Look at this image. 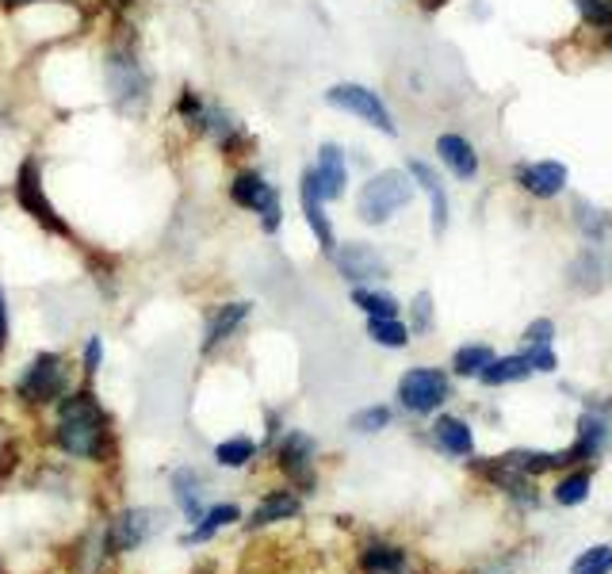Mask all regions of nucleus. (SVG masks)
Segmentation results:
<instances>
[{"label": "nucleus", "mask_w": 612, "mask_h": 574, "mask_svg": "<svg viewBox=\"0 0 612 574\" xmlns=\"http://www.w3.org/2000/svg\"><path fill=\"white\" fill-rule=\"evenodd\" d=\"M295 513H298V498H295V494H291V490H276V494H268V498L260 501L257 510H253L250 525L260 528V525H272V521L295 518Z\"/></svg>", "instance_id": "nucleus-25"}, {"label": "nucleus", "mask_w": 612, "mask_h": 574, "mask_svg": "<svg viewBox=\"0 0 612 574\" xmlns=\"http://www.w3.org/2000/svg\"><path fill=\"white\" fill-rule=\"evenodd\" d=\"M4 345H9V299L0 292V353H4Z\"/></svg>", "instance_id": "nucleus-41"}, {"label": "nucleus", "mask_w": 612, "mask_h": 574, "mask_svg": "<svg viewBox=\"0 0 612 574\" xmlns=\"http://www.w3.org/2000/svg\"><path fill=\"white\" fill-rule=\"evenodd\" d=\"M177 112H180V119H184L188 127L200 130V135H207L215 146L226 150V154H238V150L250 146V135L242 130V123H238L230 112H222L218 104H203L200 92H192V89L180 92Z\"/></svg>", "instance_id": "nucleus-3"}, {"label": "nucleus", "mask_w": 612, "mask_h": 574, "mask_svg": "<svg viewBox=\"0 0 612 574\" xmlns=\"http://www.w3.org/2000/svg\"><path fill=\"white\" fill-rule=\"evenodd\" d=\"M353 303L368 318H398V299L395 295L375 292V288H353Z\"/></svg>", "instance_id": "nucleus-28"}, {"label": "nucleus", "mask_w": 612, "mask_h": 574, "mask_svg": "<svg viewBox=\"0 0 612 574\" xmlns=\"http://www.w3.org/2000/svg\"><path fill=\"white\" fill-rule=\"evenodd\" d=\"M368 337L383 348H406L410 345V330L398 318H368Z\"/></svg>", "instance_id": "nucleus-29"}, {"label": "nucleus", "mask_w": 612, "mask_h": 574, "mask_svg": "<svg viewBox=\"0 0 612 574\" xmlns=\"http://www.w3.org/2000/svg\"><path fill=\"white\" fill-rule=\"evenodd\" d=\"M524 360H528L532 372H556V368H559L551 345H528V348H524Z\"/></svg>", "instance_id": "nucleus-37"}, {"label": "nucleus", "mask_w": 612, "mask_h": 574, "mask_svg": "<svg viewBox=\"0 0 612 574\" xmlns=\"http://www.w3.org/2000/svg\"><path fill=\"white\" fill-rule=\"evenodd\" d=\"M230 200H234L238 207L260 215V230H265V234H276V230H280V222H283L280 192H276V184H268L260 173H253V169L238 173L234 184H230Z\"/></svg>", "instance_id": "nucleus-7"}, {"label": "nucleus", "mask_w": 612, "mask_h": 574, "mask_svg": "<svg viewBox=\"0 0 612 574\" xmlns=\"http://www.w3.org/2000/svg\"><path fill=\"white\" fill-rule=\"evenodd\" d=\"M571 215H574V227H578V234L586 238L589 245H604L612 238V215H609V211H601V207H594L589 200H574Z\"/></svg>", "instance_id": "nucleus-19"}, {"label": "nucleus", "mask_w": 612, "mask_h": 574, "mask_svg": "<svg viewBox=\"0 0 612 574\" xmlns=\"http://www.w3.org/2000/svg\"><path fill=\"white\" fill-rule=\"evenodd\" d=\"M16 203L31 215L39 227H47L50 234H62V238H73L69 222L58 215V207L50 203L47 188H42V165L35 162V157H27L24 165H20L16 173Z\"/></svg>", "instance_id": "nucleus-6"}, {"label": "nucleus", "mask_w": 612, "mask_h": 574, "mask_svg": "<svg viewBox=\"0 0 612 574\" xmlns=\"http://www.w3.org/2000/svg\"><path fill=\"white\" fill-rule=\"evenodd\" d=\"M257 456V445H253L250 437H234V441H222V445L215 448V460L222 463V468H245V463Z\"/></svg>", "instance_id": "nucleus-31"}, {"label": "nucleus", "mask_w": 612, "mask_h": 574, "mask_svg": "<svg viewBox=\"0 0 612 574\" xmlns=\"http://www.w3.org/2000/svg\"><path fill=\"white\" fill-rule=\"evenodd\" d=\"M604 441H609V421H604L601 413H582L578 418V441L566 448V456H571V463L597 460V456L604 452Z\"/></svg>", "instance_id": "nucleus-18"}, {"label": "nucleus", "mask_w": 612, "mask_h": 574, "mask_svg": "<svg viewBox=\"0 0 612 574\" xmlns=\"http://www.w3.org/2000/svg\"><path fill=\"white\" fill-rule=\"evenodd\" d=\"M242 513H238V506H215V510L203 518V525L200 528H192V533L184 536V544H203V540H211V536L218 533V528H226L230 521H238Z\"/></svg>", "instance_id": "nucleus-30"}, {"label": "nucleus", "mask_w": 612, "mask_h": 574, "mask_svg": "<svg viewBox=\"0 0 612 574\" xmlns=\"http://www.w3.org/2000/svg\"><path fill=\"white\" fill-rule=\"evenodd\" d=\"M571 574H612V548L601 544V548H589L574 559Z\"/></svg>", "instance_id": "nucleus-34"}, {"label": "nucleus", "mask_w": 612, "mask_h": 574, "mask_svg": "<svg viewBox=\"0 0 612 574\" xmlns=\"http://www.w3.org/2000/svg\"><path fill=\"white\" fill-rule=\"evenodd\" d=\"M413 330L418 333L433 330V295L429 292H421L418 299H413Z\"/></svg>", "instance_id": "nucleus-38"}, {"label": "nucleus", "mask_w": 612, "mask_h": 574, "mask_svg": "<svg viewBox=\"0 0 612 574\" xmlns=\"http://www.w3.org/2000/svg\"><path fill=\"white\" fill-rule=\"evenodd\" d=\"M276 456H280V468L288 471L298 486H306V490L315 486V441L306 437V433L291 429Z\"/></svg>", "instance_id": "nucleus-13"}, {"label": "nucleus", "mask_w": 612, "mask_h": 574, "mask_svg": "<svg viewBox=\"0 0 612 574\" xmlns=\"http://www.w3.org/2000/svg\"><path fill=\"white\" fill-rule=\"evenodd\" d=\"M589 471H574V475H566L563 483L556 486V501L559 506H582V501L589 498Z\"/></svg>", "instance_id": "nucleus-33"}, {"label": "nucleus", "mask_w": 612, "mask_h": 574, "mask_svg": "<svg viewBox=\"0 0 612 574\" xmlns=\"http://www.w3.org/2000/svg\"><path fill=\"white\" fill-rule=\"evenodd\" d=\"M333 265H337V272L345 276L353 288H364V283L387 280V276H391L387 260L379 257V250H375V245H368V242L337 245V250H333Z\"/></svg>", "instance_id": "nucleus-10"}, {"label": "nucleus", "mask_w": 612, "mask_h": 574, "mask_svg": "<svg viewBox=\"0 0 612 574\" xmlns=\"http://www.w3.org/2000/svg\"><path fill=\"white\" fill-rule=\"evenodd\" d=\"M326 104L356 115V119H364L368 127L383 130L387 138L398 135V123H395V115H391V107L383 104V97H379L375 89H368V85H356V81L333 85V89L326 92Z\"/></svg>", "instance_id": "nucleus-5"}, {"label": "nucleus", "mask_w": 612, "mask_h": 574, "mask_svg": "<svg viewBox=\"0 0 612 574\" xmlns=\"http://www.w3.org/2000/svg\"><path fill=\"white\" fill-rule=\"evenodd\" d=\"M100 360H104V345H100V337H89V345H85V372L97 375Z\"/></svg>", "instance_id": "nucleus-40"}, {"label": "nucleus", "mask_w": 612, "mask_h": 574, "mask_svg": "<svg viewBox=\"0 0 612 574\" xmlns=\"http://www.w3.org/2000/svg\"><path fill=\"white\" fill-rule=\"evenodd\" d=\"M107 437V418L100 410L92 391H73L62 398V413H58L54 441L62 452L81 456V460H100Z\"/></svg>", "instance_id": "nucleus-1"}, {"label": "nucleus", "mask_w": 612, "mask_h": 574, "mask_svg": "<svg viewBox=\"0 0 612 574\" xmlns=\"http://www.w3.org/2000/svg\"><path fill=\"white\" fill-rule=\"evenodd\" d=\"M451 398V380L441 368H410L398 380V403L410 413H433Z\"/></svg>", "instance_id": "nucleus-8"}, {"label": "nucleus", "mask_w": 612, "mask_h": 574, "mask_svg": "<svg viewBox=\"0 0 612 574\" xmlns=\"http://www.w3.org/2000/svg\"><path fill=\"white\" fill-rule=\"evenodd\" d=\"M413 192H418V184H413L410 173L383 169L360 188V195H356V215H360V222H368V227H383V222L395 219L403 207H410Z\"/></svg>", "instance_id": "nucleus-2"}, {"label": "nucleus", "mask_w": 612, "mask_h": 574, "mask_svg": "<svg viewBox=\"0 0 612 574\" xmlns=\"http://www.w3.org/2000/svg\"><path fill=\"white\" fill-rule=\"evenodd\" d=\"M604 272H609V257H604V245H589V250H582L578 257L571 260V268H566V280H571V288H578V292H601L604 288Z\"/></svg>", "instance_id": "nucleus-17"}, {"label": "nucleus", "mask_w": 612, "mask_h": 574, "mask_svg": "<svg viewBox=\"0 0 612 574\" xmlns=\"http://www.w3.org/2000/svg\"><path fill=\"white\" fill-rule=\"evenodd\" d=\"M157 518L150 510H127L112 521V533H107V548L112 551H135L138 544H145V536L153 533Z\"/></svg>", "instance_id": "nucleus-16"}, {"label": "nucleus", "mask_w": 612, "mask_h": 574, "mask_svg": "<svg viewBox=\"0 0 612 574\" xmlns=\"http://www.w3.org/2000/svg\"><path fill=\"white\" fill-rule=\"evenodd\" d=\"M173 494H177V506L184 510V518L200 521L203 513V479L192 468H180L173 475Z\"/></svg>", "instance_id": "nucleus-22"}, {"label": "nucleus", "mask_w": 612, "mask_h": 574, "mask_svg": "<svg viewBox=\"0 0 612 574\" xmlns=\"http://www.w3.org/2000/svg\"><path fill=\"white\" fill-rule=\"evenodd\" d=\"M16 391L27 406H47V403H54V398H65V391H69L65 360L58 353H39L31 365H27V372Z\"/></svg>", "instance_id": "nucleus-9"}, {"label": "nucleus", "mask_w": 612, "mask_h": 574, "mask_svg": "<svg viewBox=\"0 0 612 574\" xmlns=\"http://www.w3.org/2000/svg\"><path fill=\"white\" fill-rule=\"evenodd\" d=\"M364 574H406V556L391 544H371L360 556Z\"/></svg>", "instance_id": "nucleus-24"}, {"label": "nucleus", "mask_w": 612, "mask_h": 574, "mask_svg": "<svg viewBox=\"0 0 612 574\" xmlns=\"http://www.w3.org/2000/svg\"><path fill=\"white\" fill-rule=\"evenodd\" d=\"M578 9L582 24L594 27V31H609L612 27V0H571Z\"/></svg>", "instance_id": "nucleus-32"}, {"label": "nucleus", "mask_w": 612, "mask_h": 574, "mask_svg": "<svg viewBox=\"0 0 612 574\" xmlns=\"http://www.w3.org/2000/svg\"><path fill=\"white\" fill-rule=\"evenodd\" d=\"M494 360V348L490 345H479V341H471V345L456 348V356H451V372L463 375V380H479L483 375V368Z\"/></svg>", "instance_id": "nucleus-26"}, {"label": "nucleus", "mask_w": 612, "mask_h": 574, "mask_svg": "<svg viewBox=\"0 0 612 574\" xmlns=\"http://www.w3.org/2000/svg\"><path fill=\"white\" fill-rule=\"evenodd\" d=\"M429 200H433V234L444 238V230H448V195H444V184L429 188Z\"/></svg>", "instance_id": "nucleus-36"}, {"label": "nucleus", "mask_w": 612, "mask_h": 574, "mask_svg": "<svg viewBox=\"0 0 612 574\" xmlns=\"http://www.w3.org/2000/svg\"><path fill=\"white\" fill-rule=\"evenodd\" d=\"M556 337V322L551 318H536V322L524 330V345H551Z\"/></svg>", "instance_id": "nucleus-39"}, {"label": "nucleus", "mask_w": 612, "mask_h": 574, "mask_svg": "<svg viewBox=\"0 0 612 574\" xmlns=\"http://www.w3.org/2000/svg\"><path fill=\"white\" fill-rule=\"evenodd\" d=\"M517 188L532 200H556L566 192V165L563 162H524L513 173Z\"/></svg>", "instance_id": "nucleus-11"}, {"label": "nucleus", "mask_w": 612, "mask_h": 574, "mask_svg": "<svg viewBox=\"0 0 612 574\" xmlns=\"http://www.w3.org/2000/svg\"><path fill=\"white\" fill-rule=\"evenodd\" d=\"M433 441L448 456H471V448H475L471 425L463 418H451V413H441V418L433 421Z\"/></svg>", "instance_id": "nucleus-20"}, {"label": "nucleus", "mask_w": 612, "mask_h": 574, "mask_svg": "<svg viewBox=\"0 0 612 574\" xmlns=\"http://www.w3.org/2000/svg\"><path fill=\"white\" fill-rule=\"evenodd\" d=\"M245 318H250V303H226V307H218L207 326V341H203V348L211 353V348H218L226 337H234V330L245 322Z\"/></svg>", "instance_id": "nucleus-21"}, {"label": "nucleus", "mask_w": 612, "mask_h": 574, "mask_svg": "<svg viewBox=\"0 0 612 574\" xmlns=\"http://www.w3.org/2000/svg\"><path fill=\"white\" fill-rule=\"evenodd\" d=\"M104 81H107V92L115 97V104H123V107H138L150 97V74H145V65L138 62V54L130 47L107 50Z\"/></svg>", "instance_id": "nucleus-4"}, {"label": "nucleus", "mask_w": 612, "mask_h": 574, "mask_svg": "<svg viewBox=\"0 0 612 574\" xmlns=\"http://www.w3.org/2000/svg\"><path fill=\"white\" fill-rule=\"evenodd\" d=\"M604 50L612 54V27H609V35H604Z\"/></svg>", "instance_id": "nucleus-43"}, {"label": "nucleus", "mask_w": 612, "mask_h": 574, "mask_svg": "<svg viewBox=\"0 0 612 574\" xmlns=\"http://www.w3.org/2000/svg\"><path fill=\"white\" fill-rule=\"evenodd\" d=\"M506 460L513 463L517 471H524V475L532 479V475H544V471L571 463V456H566V452H509Z\"/></svg>", "instance_id": "nucleus-27"}, {"label": "nucleus", "mask_w": 612, "mask_h": 574, "mask_svg": "<svg viewBox=\"0 0 612 574\" xmlns=\"http://www.w3.org/2000/svg\"><path fill=\"white\" fill-rule=\"evenodd\" d=\"M444 4H448V0H421V9H425V12H441Z\"/></svg>", "instance_id": "nucleus-42"}, {"label": "nucleus", "mask_w": 612, "mask_h": 574, "mask_svg": "<svg viewBox=\"0 0 612 574\" xmlns=\"http://www.w3.org/2000/svg\"><path fill=\"white\" fill-rule=\"evenodd\" d=\"M315 177H318V188H322V200L333 203L345 195L348 188V165H345V150L337 146V142H326L322 150H318V165H315Z\"/></svg>", "instance_id": "nucleus-14"}, {"label": "nucleus", "mask_w": 612, "mask_h": 574, "mask_svg": "<svg viewBox=\"0 0 612 574\" xmlns=\"http://www.w3.org/2000/svg\"><path fill=\"white\" fill-rule=\"evenodd\" d=\"M436 157L441 165L459 180H475L479 177V154L463 135H441L436 138Z\"/></svg>", "instance_id": "nucleus-15"}, {"label": "nucleus", "mask_w": 612, "mask_h": 574, "mask_svg": "<svg viewBox=\"0 0 612 574\" xmlns=\"http://www.w3.org/2000/svg\"><path fill=\"white\" fill-rule=\"evenodd\" d=\"M298 200H303V215H306V227H310V234L318 238L322 253H330V257H333V250H337V234H333V222H330V215H326V200H322V188H318L315 169L303 173Z\"/></svg>", "instance_id": "nucleus-12"}, {"label": "nucleus", "mask_w": 612, "mask_h": 574, "mask_svg": "<svg viewBox=\"0 0 612 574\" xmlns=\"http://www.w3.org/2000/svg\"><path fill=\"white\" fill-rule=\"evenodd\" d=\"M391 425V410L387 406H368V410L353 413V429L356 433H379V429Z\"/></svg>", "instance_id": "nucleus-35"}, {"label": "nucleus", "mask_w": 612, "mask_h": 574, "mask_svg": "<svg viewBox=\"0 0 612 574\" xmlns=\"http://www.w3.org/2000/svg\"><path fill=\"white\" fill-rule=\"evenodd\" d=\"M532 375V368H528V360H524V353L521 356H494L490 365L483 368V375L479 380L486 383V387H501V383H521V380H528Z\"/></svg>", "instance_id": "nucleus-23"}]
</instances>
